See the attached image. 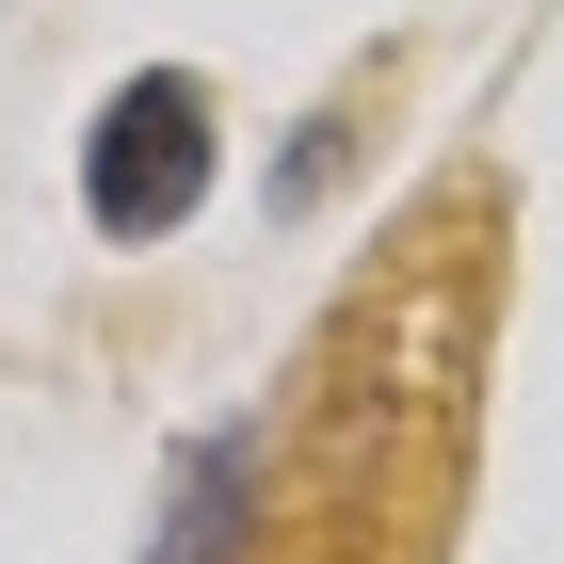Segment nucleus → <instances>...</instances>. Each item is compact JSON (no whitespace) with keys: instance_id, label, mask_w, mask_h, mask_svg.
I'll return each instance as SVG.
<instances>
[{"instance_id":"nucleus-1","label":"nucleus","mask_w":564,"mask_h":564,"mask_svg":"<svg viewBox=\"0 0 564 564\" xmlns=\"http://www.w3.org/2000/svg\"><path fill=\"white\" fill-rule=\"evenodd\" d=\"M194 194H210V82H177V65L113 82L82 145V210L113 242H162V226H194Z\"/></svg>"}]
</instances>
